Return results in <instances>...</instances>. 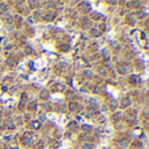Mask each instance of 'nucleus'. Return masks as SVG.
I'll use <instances>...</instances> for the list:
<instances>
[{"label":"nucleus","mask_w":149,"mask_h":149,"mask_svg":"<svg viewBox=\"0 0 149 149\" xmlns=\"http://www.w3.org/2000/svg\"><path fill=\"white\" fill-rule=\"evenodd\" d=\"M22 143H24L25 145H30L33 143V137H32V133H29V132H26L25 133V136L22 137Z\"/></svg>","instance_id":"obj_1"},{"label":"nucleus","mask_w":149,"mask_h":149,"mask_svg":"<svg viewBox=\"0 0 149 149\" xmlns=\"http://www.w3.org/2000/svg\"><path fill=\"white\" fill-rule=\"evenodd\" d=\"M127 68H128V64H126V63L123 64V63H122V64H119V66H118V72L123 75V73H126V72H127Z\"/></svg>","instance_id":"obj_2"},{"label":"nucleus","mask_w":149,"mask_h":149,"mask_svg":"<svg viewBox=\"0 0 149 149\" xmlns=\"http://www.w3.org/2000/svg\"><path fill=\"white\" fill-rule=\"evenodd\" d=\"M129 103H131V99H129L128 97H126V98H123L120 106H122V107H127V106H129Z\"/></svg>","instance_id":"obj_3"},{"label":"nucleus","mask_w":149,"mask_h":149,"mask_svg":"<svg viewBox=\"0 0 149 149\" xmlns=\"http://www.w3.org/2000/svg\"><path fill=\"white\" fill-rule=\"evenodd\" d=\"M137 80H139V77L133 75V76H131V77H129V82H131V84H133V85H136V84L139 82V81H137Z\"/></svg>","instance_id":"obj_4"},{"label":"nucleus","mask_w":149,"mask_h":149,"mask_svg":"<svg viewBox=\"0 0 149 149\" xmlns=\"http://www.w3.org/2000/svg\"><path fill=\"white\" fill-rule=\"evenodd\" d=\"M77 107H79V105L76 103V102H71V103H69V110H71V111H75Z\"/></svg>","instance_id":"obj_5"},{"label":"nucleus","mask_w":149,"mask_h":149,"mask_svg":"<svg viewBox=\"0 0 149 149\" xmlns=\"http://www.w3.org/2000/svg\"><path fill=\"white\" fill-rule=\"evenodd\" d=\"M37 109V102H30L29 103V110L30 111H34Z\"/></svg>","instance_id":"obj_6"},{"label":"nucleus","mask_w":149,"mask_h":149,"mask_svg":"<svg viewBox=\"0 0 149 149\" xmlns=\"http://www.w3.org/2000/svg\"><path fill=\"white\" fill-rule=\"evenodd\" d=\"M97 113L95 107H88V115H93V114Z\"/></svg>","instance_id":"obj_7"},{"label":"nucleus","mask_w":149,"mask_h":149,"mask_svg":"<svg viewBox=\"0 0 149 149\" xmlns=\"http://www.w3.org/2000/svg\"><path fill=\"white\" fill-rule=\"evenodd\" d=\"M88 5H89L88 3H81V4H80V9H81V11H88V9H89V8H88Z\"/></svg>","instance_id":"obj_8"},{"label":"nucleus","mask_w":149,"mask_h":149,"mask_svg":"<svg viewBox=\"0 0 149 149\" xmlns=\"http://www.w3.org/2000/svg\"><path fill=\"white\" fill-rule=\"evenodd\" d=\"M47 97H48V92H47V90H42V92H41V98L46 99Z\"/></svg>","instance_id":"obj_9"},{"label":"nucleus","mask_w":149,"mask_h":149,"mask_svg":"<svg viewBox=\"0 0 149 149\" xmlns=\"http://www.w3.org/2000/svg\"><path fill=\"white\" fill-rule=\"evenodd\" d=\"M7 9H8V7H7V4H0V13H4Z\"/></svg>","instance_id":"obj_10"},{"label":"nucleus","mask_w":149,"mask_h":149,"mask_svg":"<svg viewBox=\"0 0 149 149\" xmlns=\"http://www.w3.org/2000/svg\"><path fill=\"white\" fill-rule=\"evenodd\" d=\"M32 127H33L34 129H38V128L41 127V123H39V122H33V123H32Z\"/></svg>","instance_id":"obj_11"},{"label":"nucleus","mask_w":149,"mask_h":149,"mask_svg":"<svg viewBox=\"0 0 149 149\" xmlns=\"http://www.w3.org/2000/svg\"><path fill=\"white\" fill-rule=\"evenodd\" d=\"M89 26H90V21L89 20H88V18H85V20H84V28H89Z\"/></svg>","instance_id":"obj_12"},{"label":"nucleus","mask_w":149,"mask_h":149,"mask_svg":"<svg viewBox=\"0 0 149 149\" xmlns=\"http://www.w3.org/2000/svg\"><path fill=\"white\" fill-rule=\"evenodd\" d=\"M60 50H62V51H68V50H69V46L68 45H62L60 46Z\"/></svg>","instance_id":"obj_13"},{"label":"nucleus","mask_w":149,"mask_h":149,"mask_svg":"<svg viewBox=\"0 0 149 149\" xmlns=\"http://www.w3.org/2000/svg\"><path fill=\"white\" fill-rule=\"evenodd\" d=\"M76 126H77V123H76V122H71V123L68 124V128L73 129V128H76Z\"/></svg>","instance_id":"obj_14"},{"label":"nucleus","mask_w":149,"mask_h":149,"mask_svg":"<svg viewBox=\"0 0 149 149\" xmlns=\"http://www.w3.org/2000/svg\"><path fill=\"white\" fill-rule=\"evenodd\" d=\"M14 63H16V62H14V59H13V58H9L8 60H7V64H8V66H13Z\"/></svg>","instance_id":"obj_15"},{"label":"nucleus","mask_w":149,"mask_h":149,"mask_svg":"<svg viewBox=\"0 0 149 149\" xmlns=\"http://www.w3.org/2000/svg\"><path fill=\"white\" fill-rule=\"evenodd\" d=\"M92 34H93L94 37H97V35H99V30L98 29H92Z\"/></svg>","instance_id":"obj_16"},{"label":"nucleus","mask_w":149,"mask_h":149,"mask_svg":"<svg viewBox=\"0 0 149 149\" xmlns=\"http://www.w3.org/2000/svg\"><path fill=\"white\" fill-rule=\"evenodd\" d=\"M116 105H118V103H116L115 101H111V102H110V107H111L113 110H114V109H116Z\"/></svg>","instance_id":"obj_17"},{"label":"nucleus","mask_w":149,"mask_h":149,"mask_svg":"<svg viewBox=\"0 0 149 149\" xmlns=\"http://www.w3.org/2000/svg\"><path fill=\"white\" fill-rule=\"evenodd\" d=\"M41 148H43V141H39V144L34 147V149H41Z\"/></svg>","instance_id":"obj_18"},{"label":"nucleus","mask_w":149,"mask_h":149,"mask_svg":"<svg viewBox=\"0 0 149 149\" xmlns=\"http://www.w3.org/2000/svg\"><path fill=\"white\" fill-rule=\"evenodd\" d=\"M45 20H46V21L52 20V14H46V16H45Z\"/></svg>","instance_id":"obj_19"},{"label":"nucleus","mask_w":149,"mask_h":149,"mask_svg":"<svg viewBox=\"0 0 149 149\" xmlns=\"http://www.w3.org/2000/svg\"><path fill=\"white\" fill-rule=\"evenodd\" d=\"M99 92H101V88H99L98 85H95L94 86V93H99Z\"/></svg>","instance_id":"obj_20"},{"label":"nucleus","mask_w":149,"mask_h":149,"mask_svg":"<svg viewBox=\"0 0 149 149\" xmlns=\"http://www.w3.org/2000/svg\"><path fill=\"white\" fill-rule=\"evenodd\" d=\"M131 4H132V5H135L136 8H139V7H140V3H139V1H132Z\"/></svg>","instance_id":"obj_21"},{"label":"nucleus","mask_w":149,"mask_h":149,"mask_svg":"<svg viewBox=\"0 0 149 149\" xmlns=\"http://www.w3.org/2000/svg\"><path fill=\"white\" fill-rule=\"evenodd\" d=\"M82 129H84V131H89L90 127H89V126H82Z\"/></svg>","instance_id":"obj_22"},{"label":"nucleus","mask_w":149,"mask_h":149,"mask_svg":"<svg viewBox=\"0 0 149 149\" xmlns=\"http://www.w3.org/2000/svg\"><path fill=\"white\" fill-rule=\"evenodd\" d=\"M73 93H72V92H68V93H67V97H69V98H72V97H73Z\"/></svg>","instance_id":"obj_23"},{"label":"nucleus","mask_w":149,"mask_h":149,"mask_svg":"<svg viewBox=\"0 0 149 149\" xmlns=\"http://www.w3.org/2000/svg\"><path fill=\"white\" fill-rule=\"evenodd\" d=\"M98 72H101V73H105V71H103V67H98Z\"/></svg>","instance_id":"obj_24"},{"label":"nucleus","mask_w":149,"mask_h":149,"mask_svg":"<svg viewBox=\"0 0 149 149\" xmlns=\"http://www.w3.org/2000/svg\"><path fill=\"white\" fill-rule=\"evenodd\" d=\"M119 119V114H115V115H114V120H118Z\"/></svg>","instance_id":"obj_25"},{"label":"nucleus","mask_w":149,"mask_h":149,"mask_svg":"<svg viewBox=\"0 0 149 149\" xmlns=\"http://www.w3.org/2000/svg\"><path fill=\"white\" fill-rule=\"evenodd\" d=\"M4 20H5L7 22H12V18H9V16H8V17H7V18H4Z\"/></svg>","instance_id":"obj_26"},{"label":"nucleus","mask_w":149,"mask_h":149,"mask_svg":"<svg viewBox=\"0 0 149 149\" xmlns=\"http://www.w3.org/2000/svg\"><path fill=\"white\" fill-rule=\"evenodd\" d=\"M93 16H94V18H99V17H101V16H98V14H97V13H94V14H93Z\"/></svg>","instance_id":"obj_27"},{"label":"nucleus","mask_w":149,"mask_h":149,"mask_svg":"<svg viewBox=\"0 0 149 149\" xmlns=\"http://www.w3.org/2000/svg\"><path fill=\"white\" fill-rule=\"evenodd\" d=\"M147 126H148V127H149V123H147Z\"/></svg>","instance_id":"obj_28"}]
</instances>
